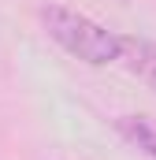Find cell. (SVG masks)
Here are the masks:
<instances>
[{
  "label": "cell",
  "instance_id": "cell-1",
  "mask_svg": "<svg viewBox=\"0 0 156 160\" xmlns=\"http://www.w3.org/2000/svg\"><path fill=\"white\" fill-rule=\"evenodd\" d=\"M45 34L56 41L63 52H71L75 60L89 63V67H104V63H115L119 52V34L100 26L97 19L82 15L67 4H45L37 11Z\"/></svg>",
  "mask_w": 156,
  "mask_h": 160
},
{
  "label": "cell",
  "instance_id": "cell-2",
  "mask_svg": "<svg viewBox=\"0 0 156 160\" xmlns=\"http://www.w3.org/2000/svg\"><path fill=\"white\" fill-rule=\"evenodd\" d=\"M115 63L156 93V41H149V38H123L119 34Z\"/></svg>",
  "mask_w": 156,
  "mask_h": 160
},
{
  "label": "cell",
  "instance_id": "cell-3",
  "mask_svg": "<svg viewBox=\"0 0 156 160\" xmlns=\"http://www.w3.org/2000/svg\"><path fill=\"white\" fill-rule=\"evenodd\" d=\"M115 130L126 145H134L138 153L156 160V119H149V116H119Z\"/></svg>",
  "mask_w": 156,
  "mask_h": 160
}]
</instances>
